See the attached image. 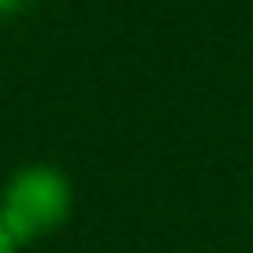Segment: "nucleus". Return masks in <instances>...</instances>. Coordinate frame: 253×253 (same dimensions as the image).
Segmentation results:
<instances>
[{
	"label": "nucleus",
	"mask_w": 253,
	"mask_h": 253,
	"mask_svg": "<svg viewBox=\"0 0 253 253\" xmlns=\"http://www.w3.org/2000/svg\"><path fill=\"white\" fill-rule=\"evenodd\" d=\"M19 250H23V246H19V242H15V238H11V235H8V231L0 227V253H19Z\"/></svg>",
	"instance_id": "obj_2"
},
{
	"label": "nucleus",
	"mask_w": 253,
	"mask_h": 253,
	"mask_svg": "<svg viewBox=\"0 0 253 253\" xmlns=\"http://www.w3.org/2000/svg\"><path fill=\"white\" fill-rule=\"evenodd\" d=\"M75 190L67 171L56 164H23L0 186V227L19 246L48 238L71 220Z\"/></svg>",
	"instance_id": "obj_1"
},
{
	"label": "nucleus",
	"mask_w": 253,
	"mask_h": 253,
	"mask_svg": "<svg viewBox=\"0 0 253 253\" xmlns=\"http://www.w3.org/2000/svg\"><path fill=\"white\" fill-rule=\"evenodd\" d=\"M30 0H0V15H15V11H23Z\"/></svg>",
	"instance_id": "obj_3"
}]
</instances>
